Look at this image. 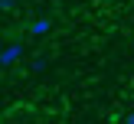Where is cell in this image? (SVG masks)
<instances>
[{"mask_svg":"<svg viewBox=\"0 0 134 124\" xmlns=\"http://www.w3.org/2000/svg\"><path fill=\"white\" fill-rule=\"evenodd\" d=\"M20 59H23V46H20V43L0 46V69H13Z\"/></svg>","mask_w":134,"mask_h":124,"instance_id":"6da1fadb","label":"cell"},{"mask_svg":"<svg viewBox=\"0 0 134 124\" xmlns=\"http://www.w3.org/2000/svg\"><path fill=\"white\" fill-rule=\"evenodd\" d=\"M49 29H52V20H49V16H39V20L30 23V33H33V36H46Z\"/></svg>","mask_w":134,"mask_h":124,"instance_id":"7a4b0ae2","label":"cell"},{"mask_svg":"<svg viewBox=\"0 0 134 124\" xmlns=\"http://www.w3.org/2000/svg\"><path fill=\"white\" fill-rule=\"evenodd\" d=\"M46 69H49V56H33L30 72H46Z\"/></svg>","mask_w":134,"mask_h":124,"instance_id":"3957f363","label":"cell"},{"mask_svg":"<svg viewBox=\"0 0 134 124\" xmlns=\"http://www.w3.org/2000/svg\"><path fill=\"white\" fill-rule=\"evenodd\" d=\"M16 3H20V0H0V10H3V13L7 10H16Z\"/></svg>","mask_w":134,"mask_h":124,"instance_id":"277c9868","label":"cell"},{"mask_svg":"<svg viewBox=\"0 0 134 124\" xmlns=\"http://www.w3.org/2000/svg\"><path fill=\"white\" fill-rule=\"evenodd\" d=\"M124 124H134V108L128 111V117H124Z\"/></svg>","mask_w":134,"mask_h":124,"instance_id":"5b68a950","label":"cell"}]
</instances>
